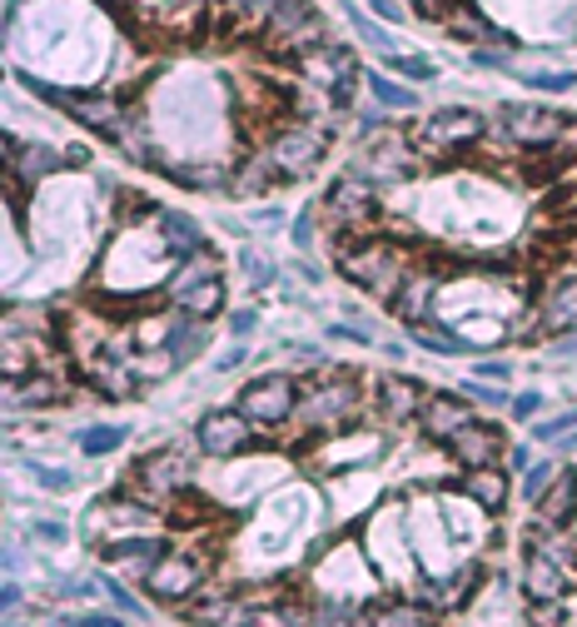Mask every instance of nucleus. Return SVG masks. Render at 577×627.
<instances>
[{
  "mask_svg": "<svg viewBox=\"0 0 577 627\" xmlns=\"http://www.w3.org/2000/svg\"><path fill=\"white\" fill-rule=\"evenodd\" d=\"M135 488L149 498V503H165V498L185 493L189 488V459L179 449H155L135 463Z\"/></svg>",
  "mask_w": 577,
  "mask_h": 627,
  "instance_id": "9d476101",
  "label": "nucleus"
},
{
  "mask_svg": "<svg viewBox=\"0 0 577 627\" xmlns=\"http://www.w3.org/2000/svg\"><path fill=\"white\" fill-rule=\"evenodd\" d=\"M299 409V384L288 374H264L239 389V413H250L254 429H280Z\"/></svg>",
  "mask_w": 577,
  "mask_h": 627,
  "instance_id": "0eeeda50",
  "label": "nucleus"
},
{
  "mask_svg": "<svg viewBox=\"0 0 577 627\" xmlns=\"http://www.w3.org/2000/svg\"><path fill=\"white\" fill-rule=\"evenodd\" d=\"M458 393H463V399H473V403H488V409H503V403H508V393H503V389H493V384H483V379L463 384Z\"/></svg>",
  "mask_w": 577,
  "mask_h": 627,
  "instance_id": "c03bdc74",
  "label": "nucleus"
},
{
  "mask_svg": "<svg viewBox=\"0 0 577 627\" xmlns=\"http://www.w3.org/2000/svg\"><path fill=\"white\" fill-rule=\"evenodd\" d=\"M478 379H483V384H508V364H493V359H488V364H478Z\"/></svg>",
  "mask_w": 577,
  "mask_h": 627,
  "instance_id": "864d4df0",
  "label": "nucleus"
},
{
  "mask_svg": "<svg viewBox=\"0 0 577 627\" xmlns=\"http://www.w3.org/2000/svg\"><path fill=\"white\" fill-rule=\"evenodd\" d=\"M264 155L274 159V169H280L284 179H304V175H314L319 159L329 155V130H319V125H309V120H294L274 135Z\"/></svg>",
  "mask_w": 577,
  "mask_h": 627,
  "instance_id": "423d86ee",
  "label": "nucleus"
},
{
  "mask_svg": "<svg viewBox=\"0 0 577 627\" xmlns=\"http://www.w3.org/2000/svg\"><path fill=\"white\" fill-rule=\"evenodd\" d=\"M552 354H558V359H577V329H573V334L552 339Z\"/></svg>",
  "mask_w": 577,
  "mask_h": 627,
  "instance_id": "6e6d98bb",
  "label": "nucleus"
},
{
  "mask_svg": "<svg viewBox=\"0 0 577 627\" xmlns=\"http://www.w3.org/2000/svg\"><path fill=\"white\" fill-rule=\"evenodd\" d=\"M503 135L522 150H552V145L568 140V115L548 110V105H508Z\"/></svg>",
  "mask_w": 577,
  "mask_h": 627,
  "instance_id": "6e6552de",
  "label": "nucleus"
},
{
  "mask_svg": "<svg viewBox=\"0 0 577 627\" xmlns=\"http://www.w3.org/2000/svg\"><path fill=\"white\" fill-rule=\"evenodd\" d=\"M344 16H349V20H354V30H359V36H363V40H373V46H379V50H383V56H393V40H389V30H383V26H373V20H369V16H363V10H359V6H349V0H344Z\"/></svg>",
  "mask_w": 577,
  "mask_h": 627,
  "instance_id": "ea45409f",
  "label": "nucleus"
},
{
  "mask_svg": "<svg viewBox=\"0 0 577 627\" xmlns=\"http://www.w3.org/2000/svg\"><path fill=\"white\" fill-rule=\"evenodd\" d=\"M568 578L573 572L563 568L558 558H552L548 548H528V598H538V602H558L563 592H568Z\"/></svg>",
  "mask_w": 577,
  "mask_h": 627,
  "instance_id": "dca6fc26",
  "label": "nucleus"
},
{
  "mask_svg": "<svg viewBox=\"0 0 577 627\" xmlns=\"http://www.w3.org/2000/svg\"><path fill=\"white\" fill-rule=\"evenodd\" d=\"M538 409H542V393H518V399H512V413H518V419H532Z\"/></svg>",
  "mask_w": 577,
  "mask_h": 627,
  "instance_id": "3c124183",
  "label": "nucleus"
},
{
  "mask_svg": "<svg viewBox=\"0 0 577 627\" xmlns=\"http://www.w3.org/2000/svg\"><path fill=\"white\" fill-rule=\"evenodd\" d=\"M219 304H224V280H219V274H209V280H199V284H189V290L175 294V310L189 314V319L219 314Z\"/></svg>",
  "mask_w": 577,
  "mask_h": 627,
  "instance_id": "5701e85b",
  "label": "nucleus"
},
{
  "mask_svg": "<svg viewBox=\"0 0 577 627\" xmlns=\"http://www.w3.org/2000/svg\"><path fill=\"white\" fill-rule=\"evenodd\" d=\"M573 498H577V478H573V469H563L558 483L542 493V503H532L538 508V523L542 528H563L573 518Z\"/></svg>",
  "mask_w": 577,
  "mask_h": 627,
  "instance_id": "412c9836",
  "label": "nucleus"
},
{
  "mask_svg": "<svg viewBox=\"0 0 577 627\" xmlns=\"http://www.w3.org/2000/svg\"><path fill=\"white\" fill-rule=\"evenodd\" d=\"M36 538H46V543H60V538H66V528H60V523H36Z\"/></svg>",
  "mask_w": 577,
  "mask_h": 627,
  "instance_id": "bf43d9fd",
  "label": "nucleus"
},
{
  "mask_svg": "<svg viewBox=\"0 0 577 627\" xmlns=\"http://www.w3.org/2000/svg\"><path fill=\"white\" fill-rule=\"evenodd\" d=\"M473 582H478V568H463L458 578H448V588H443V608H463V602L473 598V592H468Z\"/></svg>",
  "mask_w": 577,
  "mask_h": 627,
  "instance_id": "37998d69",
  "label": "nucleus"
},
{
  "mask_svg": "<svg viewBox=\"0 0 577 627\" xmlns=\"http://www.w3.org/2000/svg\"><path fill=\"white\" fill-rule=\"evenodd\" d=\"M159 239H165V249L175 254V259H195V254H205V235H199V225L189 215H179V209H159Z\"/></svg>",
  "mask_w": 577,
  "mask_h": 627,
  "instance_id": "aec40b11",
  "label": "nucleus"
},
{
  "mask_svg": "<svg viewBox=\"0 0 577 627\" xmlns=\"http://www.w3.org/2000/svg\"><path fill=\"white\" fill-rule=\"evenodd\" d=\"M359 409H363V393L354 389V379L334 369V374H329L319 389L299 384L294 423H299V429H309V433H339V429H349V423L359 419Z\"/></svg>",
  "mask_w": 577,
  "mask_h": 627,
  "instance_id": "7ed1b4c3",
  "label": "nucleus"
},
{
  "mask_svg": "<svg viewBox=\"0 0 577 627\" xmlns=\"http://www.w3.org/2000/svg\"><path fill=\"white\" fill-rule=\"evenodd\" d=\"M105 562H159L165 558V543L149 533H130V538H110V543L100 548Z\"/></svg>",
  "mask_w": 577,
  "mask_h": 627,
  "instance_id": "393cba45",
  "label": "nucleus"
},
{
  "mask_svg": "<svg viewBox=\"0 0 577 627\" xmlns=\"http://www.w3.org/2000/svg\"><path fill=\"white\" fill-rule=\"evenodd\" d=\"M105 592H110V598H115V608H120V613H135V618H145V608H140V602H135V592H125L120 582H110V578H105Z\"/></svg>",
  "mask_w": 577,
  "mask_h": 627,
  "instance_id": "09e8293b",
  "label": "nucleus"
},
{
  "mask_svg": "<svg viewBox=\"0 0 577 627\" xmlns=\"http://www.w3.org/2000/svg\"><path fill=\"white\" fill-rule=\"evenodd\" d=\"M532 439H538V443H563V439H573V443H577V409L558 413V419L532 423Z\"/></svg>",
  "mask_w": 577,
  "mask_h": 627,
  "instance_id": "e433bc0d",
  "label": "nucleus"
},
{
  "mask_svg": "<svg viewBox=\"0 0 577 627\" xmlns=\"http://www.w3.org/2000/svg\"><path fill=\"white\" fill-rule=\"evenodd\" d=\"M577 329V270H563L538 300V334H573Z\"/></svg>",
  "mask_w": 577,
  "mask_h": 627,
  "instance_id": "ddd939ff",
  "label": "nucleus"
},
{
  "mask_svg": "<svg viewBox=\"0 0 577 627\" xmlns=\"http://www.w3.org/2000/svg\"><path fill=\"white\" fill-rule=\"evenodd\" d=\"M6 150H10V165H16L20 185H36L40 175H50V169L70 165V155H56V150H46V145H30V150H16V140H10V135H6Z\"/></svg>",
  "mask_w": 577,
  "mask_h": 627,
  "instance_id": "4be33fe9",
  "label": "nucleus"
},
{
  "mask_svg": "<svg viewBox=\"0 0 577 627\" xmlns=\"http://www.w3.org/2000/svg\"><path fill=\"white\" fill-rule=\"evenodd\" d=\"M239 627H309V618L294 602H254V608H244Z\"/></svg>",
  "mask_w": 577,
  "mask_h": 627,
  "instance_id": "c756f323",
  "label": "nucleus"
},
{
  "mask_svg": "<svg viewBox=\"0 0 577 627\" xmlns=\"http://www.w3.org/2000/svg\"><path fill=\"white\" fill-rule=\"evenodd\" d=\"M264 50L274 56H288L299 66L304 56H314L319 46H329V30H324V16H319L309 0H274L270 20H264Z\"/></svg>",
  "mask_w": 577,
  "mask_h": 627,
  "instance_id": "f03ea898",
  "label": "nucleus"
},
{
  "mask_svg": "<svg viewBox=\"0 0 577 627\" xmlns=\"http://www.w3.org/2000/svg\"><path fill=\"white\" fill-rule=\"evenodd\" d=\"M195 433H199V449H205L209 459H234V453L250 449L254 419H250V413H239V409H215V413H205V419H199Z\"/></svg>",
  "mask_w": 577,
  "mask_h": 627,
  "instance_id": "9b49d317",
  "label": "nucleus"
},
{
  "mask_svg": "<svg viewBox=\"0 0 577 627\" xmlns=\"http://www.w3.org/2000/svg\"><path fill=\"white\" fill-rule=\"evenodd\" d=\"M219 6L234 10L244 26H264V20H270V10H274V0H219Z\"/></svg>",
  "mask_w": 577,
  "mask_h": 627,
  "instance_id": "79ce46f5",
  "label": "nucleus"
},
{
  "mask_svg": "<svg viewBox=\"0 0 577 627\" xmlns=\"http://www.w3.org/2000/svg\"><path fill=\"white\" fill-rule=\"evenodd\" d=\"M473 423V409H468L463 393H429L419 409V429L429 433L433 443H448L458 429H468Z\"/></svg>",
  "mask_w": 577,
  "mask_h": 627,
  "instance_id": "2eb2a0df",
  "label": "nucleus"
},
{
  "mask_svg": "<svg viewBox=\"0 0 577 627\" xmlns=\"http://www.w3.org/2000/svg\"><path fill=\"white\" fill-rule=\"evenodd\" d=\"M488 120L478 110H468V105H448V110H433L423 115L419 125H413V150L423 159H443V155H458V150H473L478 140H483Z\"/></svg>",
  "mask_w": 577,
  "mask_h": 627,
  "instance_id": "20e7f679",
  "label": "nucleus"
},
{
  "mask_svg": "<svg viewBox=\"0 0 577 627\" xmlns=\"http://www.w3.org/2000/svg\"><path fill=\"white\" fill-rule=\"evenodd\" d=\"M443 26H448V36L468 40V46H478V40H503V36H498L493 26H488L483 16H478V10H468L463 0H458V6H453V10H448V16H443Z\"/></svg>",
  "mask_w": 577,
  "mask_h": 627,
  "instance_id": "c85d7f7f",
  "label": "nucleus"
},
{
  "mask_svg": "<svg viewBox=\"0 0 577 627\" xmlns=\"http://www.w3.org/2000/svg\"><path fill=\"white\" fill-rule=\"evenodd\" d=\"M309 627H369V618H359L349 602L324 598V602H314V608H309Z\"/></svg>",
  "mask_w": 577,
  "mask_h": 627,
  "instance_id": "7c9ffc66",
  "label": "nucleus"
},
{
  "mask_svg": "<svg viewBox=\"0 0 577 627\" xmlns=\"http://www.w3.org/2000/svg\"><path fill=\"white\" fill-rule=\"evenodd\" d=\"M205 349V319H189V314H179L175 319V334H169V344H165V354H169V364H189V359Z\"/></svg>",
  "mask_w": 577,
  "mask_h": 627,
  "instance_id": "cd10ccee",
  "label": "nucleus"
},
{
  "mask_svg": "<svg viewBox=\"0 0 577 627\" xmlns=\"http://www.w3.org/2000/svg\"><path fill=\"white\" fill-rule=\"evenodd\" d=\"M573 80L577 76H568V70H532V76H522L528 90H542V95H568Z\"/></svg>",
  "mask_w": 577,
  "mask_h": 627,
  "instance_id": "a19ab883",
  "label": "nucleus"
},
{
  "mask_svg": "<svg viewBox=\"0 0 577 627\" xmlns=\"http://www.w3.org/2000/svg\"><path fill=\"white\" fill-rule=\"evenodd\" d=\"M473 66H478V70H508V66H512V56H508V50H488V46H478V50H473Z\"/></svg>",
  "mask_w": 577,
  "mask_h": 627,
  "instance_id": "49530a36",
  "label": "nucleus"
},
{
  "mask_svg": "<svg viewBox=\"0 0 577 627\" xmlns=\"http://www.w3.org/2000/svg\"><path fill=\"white\" fill-rule=\"evenodd\" d=\"M558 473H563V469H558V463H548V459L532 463V469L522 473V498H528V503H542V493L558 483Z\"/></svg>",
  "mask_w": 577,
  "mask_h": 627,
  "instance_id": "c9c22d12",
  "label": "nucleus"
},
{
  "mask_svg": "<svg viewBox=\"0 0 577 627\" xmlns=\"http://www.w3.org/2000/svg\"><path fill=\"white\" fill-rule=\"evenodd\" d=\"M508 463H512L518 473H528V469H532V463H528V449H512V453H508Z\"/></svg>",
  "mask_w": 577,
  "mask_h": 627,
  "instance_id": "052dcab7",
  "label": "nucleus"
},
{
  "mask_svg": "<svg viewBox=\"0 0 577 627\" xmlns=\"http://www.w3.org/2000/svg\"><path fill=\"white\" fill-rule=\"evenodd\" d=\"M369 627H438V613L413 598H399V602H383L369 618Z\"/></svg>",
  "mask_w": 577,
  "mask_h": 627,
  "instance_id": "a878e982",
  "label": "nucleus"
},
{
  "mask_svg": "<svg viewBox=\"0 0 577 627\" xmlns=\"http://www.w3.org/2000/svg\"><path fill=\"white\" fill-rule=\"evenodd\" d=\"M185 613L199 627H239L244 623V602H234L229 592H205V602H189Z\"/></svg>",
  "mask_w": 577,
  "mask_h": 627,
  "instance_id": "b1692460",
  "label": "nucleus"
},
{
  "mask_svg": "<svg viewBox=\"0 0 577 627\" xmlns=\"http://www.w3.org/2000/svg\"><path fill=\"white\" fill-rule=\"evenodd\" d=\"M324 215H329V225H334L339 235H363V229H373V219H379V185H369L363 175L349 169L344 179L329 185Z\"/></svg>",
  "mask_w": 577,
  "mask_h": 627,
  "instance_id": "39448f33",
  "label": "nucleus"
},
{
  "mask_svg": "<svg viewBox=\"0 0 577 627\" xmlns=\"http://www.w3.org/2000/svg\"><path fill=\"white\" fill-rule=\"evenodd\" d=\"M294 244H299V249H309V244H314V209H299V219H294Z\"/></svg>",
  "mask_w": 577,
  "mask_h": 627,
  "instance_id": "8fccbe9b",
  "label": "nucleus"
},
{
  "mask_svg": "<svg viewBox=\"0 0 577 627\" xmlns=\"http://www.w3.org/2000/svg\"><path fill=\"white\" fill-rule=\"evenodd\" d=\"M413 165H419V150H413L409 135H389V145H369V150L359 155L354 175H363L369 185H393V179H403Z\"/></svg>",
  "mask_w": 577,
  "mask_h": 627,
  "instance_id": "f8f14e48",
  "label": "nucleus"
},
{
  "mask_svg": "<svg viewBox=\"0 0 577 627\" xmlns=\"http://www.w3.org/2000/svg\"><path fill=\"white\" fill-rule=\"evenodd\" d=\"M389 66L399 70V76H409L413 85H433L438 80V66L433 60H423V56H389Z\"/></svg>",
  "mask_w": 577,
  "mask_h": 627,
  "instance_id": "58836bf2",
  "label": "nucleus"
},
{
  "mask_svg": "<svg viewBox=\"0 0 577 627\" xmlns=\"http://www.w3.org/2000/svg\"><path fill=\"white\" fill-rule=\"evenodd\" d=\"M244 359H250V349H244V344H234V349H229V354H224V359H219V364H215V369H219V374H229V369H239V364H244Z\"/></svg>",
  "mask_w": 577,
  "mask_h": 627,
  "instance_id": "4d7b16f0",
  "label": "nucleus"
},
{
  "mask_svg": "<svg viewBox=\"0 0 577 627\" xmlns=\"http://www.w3.org/2000/svg\"><path fill=\"white\" fill-rule=\"evenodd\" d=\"M254 329H260V314H254V310H234V314H229V334L239 339V344L254 334Z\"/></svg>",
  "mask_w": 577,
  "mask_h": 627,
  "instance_id": "de8ad7c7",
  "label": "nucleus"
},
{
  "mask_svg": "<svg viewBox=\"0 0 577 627\" xmlns=\"http://www.w3.org/2000/svg\"><path fill=\"white\" fill-rule=\"evenodd\" d=\"M339 270H344L359 290H369L373 300L393 304V300H399V290L409 284L413 264H409V254H403L389 235H363V239H344V244H339Z\"/></svg>",
  "mask_w": 577,
  "mask_h": 627,
  "instance_id": "f257e3e1",
  "label": "nucleus"
},
{
  "mask_svg": "<svg viewBox=\"0 0 577 627\" xmlns=\"http://www.w3.org/2000/svg\"><path fill=\"white\" fill-rule=\"evenodd\" d=\"M50 399H60L56 393V379H10V403L16 409H36V403H50Z\"/></svg>",
  "mask_w": 577,
  "mask_h": 627,
  "instance_id": "72a5a7b5",
  "label": "nucleus"
},
{
  "mask_svg": "<svg viewBox=\"0 0 577 627\" xmlns=\"http://www.w3.org/2000/svg\"><path fill=\"white\" fill-rule=\"evenodd\" d=\"M438 290H443V284H438V274L413 270L409 284L399 290V300H393V310H399L403 324H429V319H433V294H438Z\"/></svg>",
  "mask_w": 577,
  "mask_h": 627,
  "instance_id": "6ab92c4d",
  "label": "nucleus"
},
{
  "mask_svg": "<svg viewBox=\"0 0 577 627\" xmlns=\"http://www.w3.org/2000/svg\"><path fill=\"white\" fill-rule=\"evenodd\" d=\"M280 169H274V159L270 155H244V165H239V175H234V195H264V189H274L280 185Z\"/></svg>",
  "mask_w": 577,
  "mask_h": 627,
  "instance_id": "bb28decb",
  "label": "nucleus"
},
{
  "mask_svg": "<svg viewBox=\"0 0 577 627\" xmlns=\"http://www.w3.org/2000/svg\"><path fill=\"white\" fill-rule=\"evenodd\" d=\"M423 384H413V379H399V374H383L379 379V393H373V403L383 409V419H393V423H403V419H419V409H423Z\"/></svg>",
  "mask_w": 577,
  "mask_h": 627,
  "instance_id": "f3484780",
  "label": "nucleus"
},
{
  "mask_svg": "<svg viewBox=\"0 0 577 627\" xmlns=\"http://www.w3.org/2000/svg\"><path fill=\"white\" fill-rule=\"evenodd\" d=\"M448 453H453L458 469H493L498 453H503V433L493 429V423H468V429H458L453 439H448Z\"/></svg>",
  "mask_w": 577,
  "mask_h": 627,
  "instance_id": "4468645a",
  "label": "nucleus"
},
{
  "mask_svg": "<svg viewBox=\"0 0 577 627\" xmlns=\"http://www.w3.org/2000/svg\"><path fill=\"white\" fill-rule=\"evenodd\" d=\"M413 10H419V16H433V20H443L448 10H453V0H413Z\"/></svg>",
  "mask_w": 577,
  "mask_h": 627,
  "instance_id": "603ef678",
  "label": "nucleus"
},
{
  "mask_svg": "<svg viewBox=\"0 0 577 627\" xmlns=\"http://www.w3.org/2000/svg\"><path fill=\"white\" fill-rule=\"evenodd\" d=\"M369 90H373V100H379L383 110H413V90L393 85L389 76H369Z\"/></svg>",
  "mask_w": 577,
  "mask_h": 627,
  "instance_id": "4c0bfd02",
  "label": "nucleus"
},
{
  "mask_svg": "<svg viewBox=\"0 0 577 627\" xmlns=\"http://www.w3.org/2000/svg\"><path fill=\"white\" fill-rule=\"evenodd\" d=\"M463 498H473L483 513H503L508 508V498H512V483H508V473L498 469H468L463 473Z\"/></svg>",
  "mask_w": 577,
  "mask_h": 627,
  "instance_id": "a211bd4d",
  "label": "nucleus"
},
{
  "mask_svg": "<svg viewBox=\"0 0 577 627\" xmlns=\"http://www.w3.org/2000/svg\"><path fill=\"white\" fill-rule=\"evenodd\" d=\"M80 627H125L120 613H85Z\"/></svg>",
  "mask_w": 577,
  "mask_h": 627,
  "instance_id": "5fc2aeb1",
  "label": "nucleus"
},
{
  "mask_svg": "<svg viewBox=\"0 0 577 627\" xmlns=\"http://www.w3.org/2000/svg\"><path fill=\"white\" fill-rule=\"evenodd\" d=\"M125 449V429L120 423H95V429L80 433V453H90V459H105V453Z\"/></svg>",
  "mask_w": 577,
  "mask_h": 627,
  "instance_id": "2f4dec72",
  "label": "nucleus"
},
{
  "mask_svg": "<svg viewBox=\"0 0 577 627\" xmlns=\"http://www.w3.org/2000/svg\"><path fill=\"white\" fill-rule=\"evenodd\" d=\"M239 270H244V280H250L254 290H270V284H274V259L264 249H250V244H244V249H239Z\"/></svg>",
  "mask_w": 577,
  "mask_h": 627,
  "instance_id": "f704fd0d",
  "label": "nucleus"
},
{
  "mask_svg": "<svg viewBox=\"0 0 577 627\" xmlns=\"http://www.w3.org/2000/svg\"><path fill=\"white\" fill-rule=\"evenodd\" d=\"M205 582V562L189 552H165L159 562H149L145 572V592H155L159 602H189Z\"/></svg>",
  "mask_w": 577,
  "mask_h": 627,
  "instance_id": "1a4fd4ad",
  "label": "nucleus"
},
{
  "mask_svg": "<svg viewBox=\"0 0 577 627\" xmlns=\"http://www.w3.org/2000/svg\"><path fill=\"white\" fill-rule=\"evenodd\" d=\"M36 483H40V488H50V493H66L75 478H70L66 469H46V463H36Z\"/></svg>",
  "mask_w": 577,
  "mask_h": 627,
  "instance_id": "a18cd8bd",
  "label": "nucleus"
},
{
  "mask_svg": "<svg viewBox=\"0 0 577 627\" xmlns=\"http://www.w3.org/2000/svg\"><path fill=\"white\" fill-rule=\"evenodd\" d=\"M0 602H6V608H16V602H20V588H16V582H6V592H0Z\"/></svg>",
  "mask_w": 577,
  "mask_h": 627,
  "instance_id": "680f3d73",
  "label": "nucleus"
},
{
  "mask_svg": "<svg viewBox=\"0 0 577 627\" xmlns=\"http://www.w3.org/2000/svg\"><path fill=\"white\" fill-rule=\"evenodd\" d=\"M409 339H413L419 349H429V354H438V359L468 354V339H458V334H433L429 324H409Z\"/></svg>",
  "mask_w": 577,
  "mask_h": 627,
  "instance_id": "473e14b6",
  "label": "nucleus"
},
{
  "mask_svg": "<svg viewBox=\"0 0 577 627\" xmlns=\"http://www.w3.org/2000/svg\"><path fill=\"white\" fill-rule=\"evenodd\" d=\"M369 10H379V16H383V20H393V26L403 20V6H393V0H369Z\"/></svg>",
  "mask_w": 577,
  "mask_h": 627,
  "instance_id": "13d9d810",
  "label": "nucleus"
}]
</instances>
